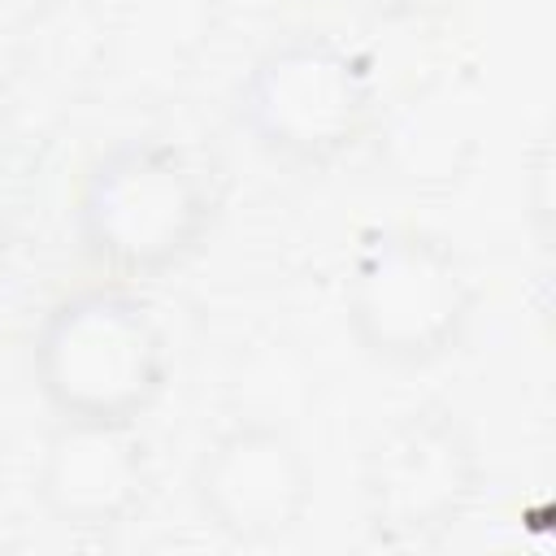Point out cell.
I'll return each mask as SVG.
<instances>
[{"instance_id":"1","label":"cell","mask_w":556,"mask_h":556,"mask_svg":"<svg viewBox=\"0 0 556 556\" xmlns=\"http://www.w3.org/2000/svg\"><path fill=\"white\" fill-rule=\"evenodd\" d=\"M217 182L178 139L135 135L104 148L74 191V239L117 282L187 265L217 222Z\"/></svg>"},{"instance_id":"2","label":"cell","mask_w":556,"mask_h":556,"mask_svg":"<svg viewBox=\"0 0 556 556\" xmlns=\"http://www.w3.org/2000/svg\"><path fill=\"white\" fill-rule=\"evenodd\" d=\"M30 378L56 421L139 426L169 387V334L135 287L91 282L43 308Z\"/></svg>"},{"instance_id":"3","label":"cell","mask_w":556,"mask_h":556,"mask_svg":"<svg viewBox=\"0 0 556 556\" xmlns=\"http://www.w3.org/2000/svg\"><path fill=\"white\" fill-rule=\"evenodd\" d=\"M473 304L460 252L417 226L365 230L343 274V321L356 348L391 369H426L452 356Z\"/></svg>"},{"instance_id":"4","label":"cell","mask_w":556,"mask_h":556,"mask_svg":"<svg viewBox=\"0 0 556 556\" xmlns=\"http://www.w3.org/2000/svg\"><path fill=\"white\" fill-rule=\"evenodd\" d=\"M374 117V70L365 52L300 30L269 43L235 91V122L248 139L287 165L326 169L348 156Z\"/></svg>"},{"instance_id":"5","label":"cell","mask_w":556,"mask_h":556,"mask_svg":"<svg viewBox=\"0 0 556 556\" xmlns=\"http://www.w3.org/2000/svg\"><path fill=\"white\" fill-rule=\"evenodd\" d=\"M482 460L469 426L443 404L395 413L365 447L361 508L382 547L439 543L478 500Z\"/></svg>"},{"instance_id":"6","label":"cell","mask_w":556,"mask_h":556,"mask_svg":"<svg viewBox=\"0 0 556 556\" xmlns=\"http://www.w3.org/2000/svg\"><path fill=\"white\" fill-rule=\"evenodd\" d=\"M191 495L222 539L265 547L304 526L313 508V469L278 421L243 417L204 443L191 465Z\"/></svg>"},{"instance_id":"7","label":"cell","mask_w":556,"mask_h":556,"mask_svg":"<svg viewBox=\"0 0 556 556\" xmlns=\"http://www.w3.org/2000/svg\"><path fill=\"white\" fill-rule=\"evenodd\" d=\"M148 495L152 460L139 426L56 421L35 469V500L56 526L104 534L126 526Z\"/></svg>"},{"instance_id":"8","label":"cell","mask_w":556,"mask_h":556,"mask_svg":"<svg viewBox=\"0 0 556 556\" xmlns=\"http://www.w3.org/2000/svg\"><path fill=\"white\" fill-rule=\"evenodd\" d=\"M4 256H9V226H4V213H0V269H4Z\"/></svg>"}]
</instances>
